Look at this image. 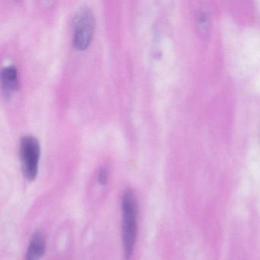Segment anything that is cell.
Wrapping results in <instances>:
<instances>
[{"instance_id": "obj_1", "label": "cell", "mask_w": 260, "mask_h": 260, "mask_svg": "<svg viewBox=\"0 0 260 260\" xmlns=\"http://www.w3.org/2000/svg\"><path fill=\"white\" fill-rule=\"evenodd\" d=\"M122 241L125 260H131L138 237V201L133 190L127 188L121 198Z\"/></svg>"}, {"instance_id": "obj_2", "label": "cell", "mask_w": 260, "mask_h": 260, "mask_svg": "<svg viewBox=\"0 0 260 260\" xmlns=\"http://www.w3.org/2000/svg\"><path fill=\"white\" fill-rule=\"evenodd\" d=\"M95 19L92 10L87 7L80 9L74 19L73 45L78 51H84L89 47L94 31Z\"/></svg>"}, {"instance_id": "obj_3", "label": "cell", "mask_w": 260, "mask_h": 260, "mask_svg": "<svg viewBox=\"0 0 260 260\" xmlns=\"http://www.w3.org/2000/svg\"><path fill=\"white\" fill-rule=\"evenodd\" d=\"M41 148L35 137H23L20 142V158L24 176L28 181L36 179L39 173Z\"/></svg>"}, {"instance_id": "obj_4", "label": "cell", "mask_w": 260, "mask_h": 260, "mask_svg": "<svg viewBox=\"0 0 260 260\" xmlns=\"http://www.w3.org/2000/svg\"><path fill=\"white\" fill-rule=\"evenodd\" d=\"M46 250V238L41 232L33 234L27 249L25 260H40Z\"/></svg>"}, {"instance_id": "obj_5", "label": "cell", "mask_w": 260, "mask_h": 260, "mask_svg": "<svg viewBox=\"0 0 260 260\" xmlns=\"http://www.w3.org/2000/svg\"><path fill=\"white\" fill-rule=\"evenodd\" d=\"M3 89L7 95H10L12 92L19 89V80L18 72L14 66L6 67L1 73Z\"/></svg>"}, {"instance_id": "obj_6", "label": "cell", "mask_w": 260, "mask_h": 260, "mask_svg": "<svg viewBox=\"0 0 260 260\" xmlns=\"http://www.w3.org/2000/svg\"><path fill=\"white\" fill-rule=\"evenodd\" d=\"M108 179H109V173H108L107 169L103 167L100 170V173H99V182L101 185H106L107 183Z\"/></svg>"}]
</instances>
